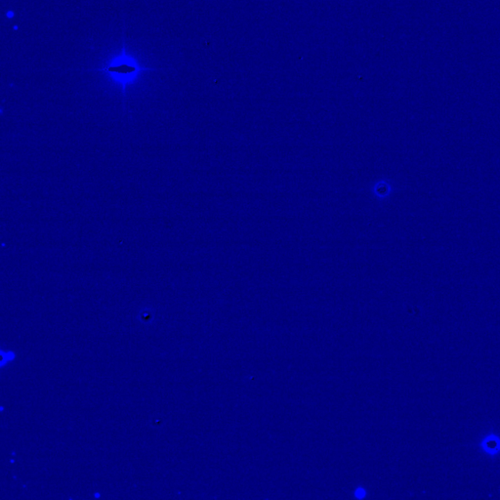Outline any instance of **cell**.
I'll return each mask as SVG.
<instances>
[{"label":"cell","mask_w":500,"mask_h":500,"mask_svg":"<svg viewBox=\"0 0 500 500\" xmlns=\"http://www.w3.org/2000/svg\"><path fill=\"white\" fill-rule=\"evenodd\" d=\"M125 42L126 41L123 37L121 51L108 61L104 67L89 70L92 72L102 73L115 83L120 85L124 96L126 94L127 87L138 80L142 73L158 71L157 69L142 67L135 56L128 53Z\"/></svg>","instance_id":"1"},{"label":"cell","mask_w":500,"mask_h":500,"mask_svg":"<svg viewBox=\"0 0 500 500\" xmlns=\"http://www.w3.org/2000/svg\"><path fill=\"white\" fill-rule=\"evenodd\" d=\"M480 447L482 448L483 452H485V454L487 455L490 456L497 455L500 452L499 437L494 434H490L484 437L480 442Z\"/></svg>","instance_id":"2"},{"label":"cell","mask_w":500,"mask_h":500,"mask_svg":"<svg viewBox=\"0 0 500 500\" xmlns=\"http://www.w3.org/2000/svg\"><path fill=\"white\" fill-rule=\"evenodd\" d=\"M374 196L379 199V200H385L388 199L394 191V187L392 182L389 180H381L377 182L372 190Z\"/></svg>","instance_id":"3"}]
</instances>
